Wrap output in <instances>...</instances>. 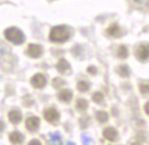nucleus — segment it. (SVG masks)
Here are the masks:
<instances>
[{
  "label": "nucleus",
  "instance_id": "obj_25",
  "mask_svg": "<svg viewBox=\"0 0 149 145\" xmlns=\"http://www.w3.org/2000/svg\"><path fill=\"white\" fill-rule=\"evenodd\" d=\"M2 128H3V124H2V123H1V122H0V132H1V130H2Z\"/></svg>",
  "mask_w": 149,
  "mask_h": 145
},
{
  "label": "nucleus",
  "instance_id": "obj_5",
  "mask_svg": "<svg viewBox=\"0 0 149 145\" xmlns=\"http://www.w3.org/2000/svg\"><path fill=\"white\" fill-rule=\"evenodd\" d=\"M136 55H137V57L139 59L140 61H146L147 59H149V44L140 45L137 48Z\"/></svg>",
  "mask_w": 149,
  "mask_h": 145
},
{
  "label": "nucleus",
  "instance_id": "obj_21",
  "mask_svg": "<svg viewBox=\"0 0 149 145\" xmlns=\"http://www.w3.org/2000/svg\"><path fill=\"white\" fill-rule=\"evenodd\" d=\"M132 1H133V5H134L136 7H141V6H143L145 2H146V0H132Z\"/></svg>",
  "mask_w": 149,
  "mask_h": 145
},
{
  "label": "nucleus",
  "instance_id": "obj_23",
  "mask_svg": "<svg viewBox=\"0 0 149 145\" xmlns=\"http://www.w3.org/2000/svg\"><path fill=\"white\" fill-rule=\"evenodd\" d=\"M145 111H146V114H148L149 115V101L145 105Z\"/></svg>",
  "mask_w": 149,
  "mask_h": 145
},
{
  "label": "nucleus",
  "instance_id": "obj_12",
  "mask_svg": "<svg viewBox=\"0 0 149 145\" xmlns=\"http://www.w3.org/2000/svg\"><path fill=\"white\" fill-rule=\"evenodd\" d=\"M9 141L14 144H19L23 142V135L19 132H14L9 135Z\"/></svg>",
  "mask_w": 149,
  "mask_h": 145
},
{
  "label": "nucleus",
  "instance_id": "obj_8",
  "mask_svg": "<svg viewBox=\"0 0 149 145\" xmlns=\"http://www.w3.org/2000/svg\"><path fill=\"white\" fill-rule=\"evenodd\" d=\"M38 126H40V119L37 117H29L26 120V127H27V129L32 130V132L36 130Z\"/></svg>",
  "mask_w": 149,
  "mask_h": 145
},
{
  "label": "nucleus",
  "instance_id": "obj_13",
  "mask_svg": "<svg viewBox=\"0 0 149 145\" xmlns=\"http://www.w3.org/2000/svg\"><path fill=\"white\" fill-rule=\"evenodd\" d=\"M71 97H72V92L70 90H62L60 93H59V100L63 101V102H68L71 100Z\"/></svg>",
  "mask_w": 149,
  "mask_h": 145
},
{
  "label": "nucleus",
  "instance_id": "obj_19",
  "mask_svg": "<svg viewBox=\"0 0 149 145\" xmlns=\"http://www.w3.org/2000/svg\"><path fill=\"white\" fill-rule=\"evenodd\" d=\"M93 100L96 104H101L103 100H104V96H103L101 92H95L93 95Z\"/></svg>",
  "mask_w": 149,
  "mask_h": 145
},
{
  "label": "nucleus",
  "instance_id": "obj_11",
  "mask_svg": "<svg viewBox=\"0 0 149 145\" xmlns=\"http://www.w3.org/2000/svg\"><path fill=\"white\" fill-rule=\"evenodd\" d=\"M9 120L13 124H18L22 120V114L18 110H11L9 113Z\"/></svg>",
  "mask_w": 149,
  "mask_h": 145
},
{
  "label": "nucleus",
  "instance_id": "obj_14",
  "mask_svg": "<svg viewBox=\"0 0 149 145\" xmlns=\"http://www.w3.org/2000/svg\"><path fill=\"white\" fill-rule=\"evenodd\" d=\"M130 68L128 65H120L118 68V73L121 75L122 78H127L130 75Z\"/></svg>",
  "mask_w": 149,
  "mask_h": 145
},
{
  "label": "nucleus",
  "instance_id": "obj_22",
  "mask_svg": "<svg viewBox=\"0 0 149 145\" xmlns=\"http://www.w3.org/2000/svg\"><path fill=\"white\" fill-rule=\"evenodd\" d=\"M87 71L91 73V74H96V73H97V70H96L94 66H91V68H88V69H87Z\"/></svg>",
  "mask_w": 149,
  "mask_h": 145
},
{
  "label": "nucleus",
  "instance_id": "obj_16",
  "mask_svg": "<svg viewBox=\"0 0 149 145\" xmlns=\"http://www.w3.org/2000/svg\"><path fill=\"white\" fill-rule=\"evenodd\" d=\"M87 106H88V104H87V101H86L85 99H78L77 100L76 108L78 109L79 111H84V110H86Z\"/></svg>",
  "mask_w": 149,
  "mask_h": 145
},
{
  "label": "nucleus",
  "instance_id": "obj_4",
  "mask_svg": "<svg viewBox=\"0 0 149 145\" xmlns=\"http://www.w3.org/2000/svg\"><path fill=\"white\" fill-rule=\"evenodd\" d=\"M42 52H43L42 46L37 45V44H31V45H28L27 50H26V53L28 54V56H31L33 59L40 57Z\"/></svg>",
  "mask_w": 149,
  "mask_h": 145
},
{
  "label": "nucleus",
  "instance_id": "obj_10",
  "mask_svg": "<svg viewBox=\"0 0 149 145\" xmlns=\"http://www.w3.org/2000/svg\"><path fill=\"white\" fill-rule=\"evenodd\" d=\"M56 69H58V71H59V72L65 73L70 70V64L68 63V61H67V60L61 59V60L58 62V64H56Z\"/></svg>",
  "mask_w": 149,
  "mask_h": 145
},
{
  "label": "nucleus",
  "instance_id": "obj_1",
  "mask_svg": "<svg viewBox=\"0 0 149 145\" xmlns=\"http://www.w3.org/2000/svg\"><path fill=\"white\" fill-rule=\"evenodd\" d=\"M69 37H70V30L68 29V27L63 25H59L51 29L49 38L54 43H63L69 39Z\"/></svg>",
  "mask_w": 149,
  "mask_h": 145
},
{
  "label": "nucleus",
  "instance_id": "obj_9",
  "mask_svg": "<svg viewBox=\"0 0 149 145\" xmlns=\"http://www.w3.org/2000/svg\"><path fill=\"white\" fill-rule=\"evenodd\" d=\"M107 34L113 37H120L122 35V29L118 24H112L111 26L107 28Z\"/></svg>",
  "mask_w": 149,
  "mask_h": 145
},
{
  "label": "nucleus",
  "instance_id": "obj_2",
  "mask_svg": "<svg viewBox=\"0 0 149 145\" xmlns=\"http://www.w3.org/2000/svg\"><path fill=\"white\" fill-rule=\"evenodd\" d=\"M5 37L7 41H9L13 44H22L25 39L24 34L22 33V30H19L18 28L16 27H9L5 30Z\"/></svg>",
  "mask_w": 149,
  "mask_h": 145
},
{
  "label": "nucleus",
  "instance_id": "obj_3",
  "mask_svg": "<svg viewBox=\"0 0 149 145\" xmlns=\"http://www.w3.org/2000/svg\"><path fill=\"white\" fill-rule=\"evenodd\" d=\"M31 83H32V86H33L34 88L40 89V88H42V87H44V86H45V83H47V79H45V77H44L43 74L37 73V74H35V75H33V77H32V79H31Z\"/></svg>",
  "mask_w": 149,
  "mask_h": 145
},
{
  "label": "nucleus",
  "instance_id": "obj_17",
  "mask_svg": "<svg viewBox=\"0 0 149 145\" xmlns=\"http://www.w3.org/2000/svg\"><path fill=\"white\" fill-rule=\"evenodd\" d=\"M96 119H97L100 123H105V122L109 119L107 113H106V111H98V113L96 114Z\"/></svg>",
  "mask_w": 149,
  "mask_h": 145
},
{
  "label": "nucleus",
  "instance_id": "obj_18",
  "mask_svg": "<svg viewBox=\"0 0 149 145\" xmlns=\"http://www.w3.org/2000/svg\"><path fill=\"white\" fill-rule=\"evenodd\" d=\"M77 88H78V90L83 91V92L87 91L89 89V83H87L86 81H79L77 84Z\"/></svg>",
  "mask_w": 149,
  "mask_h": 145
},
{
  "label": "nucleus",
  "instance_id": "obj_15",
  "mask_svg": "<svg viewBox=\"0 0 149 145\" xmlns=\"http://www.w3.org/2000/svg\"><path fill=\"white\" fill-rule=\"evenodd\" d=\"M128 55H129V52H128L127 46L121 45L118 48V56L120 59H125V57H128Z\"/></svg>",
  "mask_w": 149,
  "mask_h": 145
},
{
  "label": "nucleus",
  "instance_id": "obj_6",
  "mask_svg": "<svg viewBox=\"0 0 149 145\" xmlns=\"http://www.w3.org/2000/svg\"><path fill=\"white\" fill-rule=\"evenodd\" d=\"M44 117L47 119L49 123H56V120L59 119V113L56 108H47L45 111H44Z\"/></svg>",
  "mask_w": 149,
  "mask_h": 145
},
{
  "label": "nucleus",
  "instance_id": "obj_20",
  "mask_svg": "<svg viewBox=\"0 0 149 145\" xmlns=\"http://www.w3.org/2000/svg\"><path fill=\"white\" fill-rule=\"evenodd\" d=\"M139 90L142 95H147V93H149V84H147V83H141L139 87Z\"/></svg>",
  "mask_w": 149,
  "mask_h": 145
},
{
  "label": "nucleus",
  "instance_id": "obj_7",
  "mask_svg": "<svg viewBox=\"0 0 149 145\" xmlns=\"http://www.w3.org/2000/svg\"><path fill=\"white\" fill-rule=\"evenodd\" d=\"M103 136H104L107 141L113 142V141H115L116 137H118V132H116V129L113 128V127H107V128H105V129L103 130Z\"/></svg>",
  "mask_w": 149,
  "mask_h": 145
},
{
  "label": "nucleus",
  "instance_id": "obj_24",
  "mask_svg": "<svg viewBox=\"0 0 149 145\" xmlns=\"http://www.w3.org/2000/svg\"><path fill=\"white\" fill-rule=\"evenodd\" d=\"M29 144H37V145H40V143H38V141H36V139H33V141H31V142H29Z\"/></svg>",
  "mask_w": 149,
  "mask_h": 145
}]
</instances>
